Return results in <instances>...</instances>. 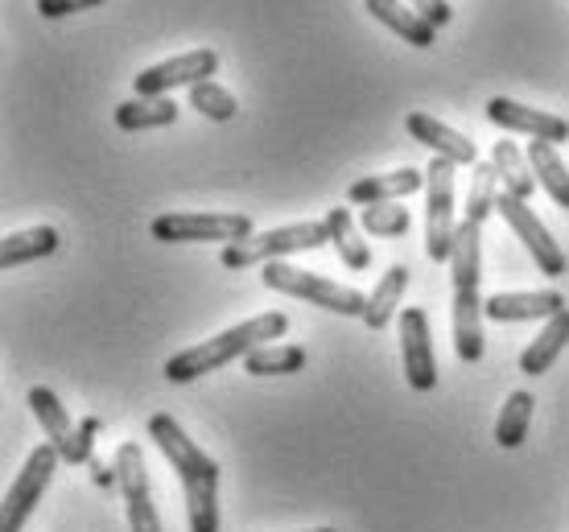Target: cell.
<instances>
[{
  "instance_id": "obj_1",
  "label": "cell",
  "mask_w": 569,
  "mask_h": 532,
  "mask_svg": "<svg viewBox=\"0 0 569 532\" xmlns=\"http://www.w3.org/2000/svg\"><path fill=\"white\" fill-rule=\"evenodd\" d=\"M149 438L166 454V462L178 471L190 532H219V462L211 454H202L170 413H153L149 418Z\"/></svg>"
},
{
  "instance_id": "obj_2",
  "label": "cell",
  "mask_w": 569,
  "mask_h": 532,
  "mask_svg": "<svg viewBox=\"0 0 569 532\" xmlns=\"http://www.w3.org/2000/svg\"><path fill=\"white\" fill-rule=\"evenodd\" d=\"M289 331V318L281 310H269V314H257L231 327V331L214 334V339H202L199 347H186L173 360H166V380L170 384H190L207 372H219L236 360H248L257 347H269V339H284Z\"/></svg>"
},
{
  "instance_id": "obj_3",
  "label": "cell",
  "mask_w": 569,
  "mask_h": 532,
  "mask_svg": "<svg viewBox=\"0 0 569 532\" xmlns=\"http://www.w3.org/2000/svg\"><path fill=\"white\" fill-rule=\"evenodd\" d=\"M260 281L277 293H289V298H301V302L318 305V310H330V314L342 318H363L368 314V298L351 285H339V281H327V277L310 273V269H293L284 260H272L260 269Z\"/></svg>"
},
{
  "instance_id": "obj_4",
  "label": "cell",
  "mask_w": 569,
  "mask_h": 532,
  "mask_svg": "<svg viewBox=\"0 0 569 532\" xmlns=\"http://www.w3.org/2000/svg\"><path fill=\"white\" fill-rule=\"evenodd\" d=\"M330 244V228L327 219L322 223H289V228L277 231H260V235H248L240 244H228L219 252V264L223 269H252V264H272L281 257H293V252H313V248H327Z\"/></svg>"
},
{
  "instance_id": "obj_5",
  "label": "cell",
  "mask_w": 569,
  "mask_h": 532,
  "mask_svg": "<svg viewBox=\"0 0 569 532\" xmlns=\"http://www.w3.org/2000/svg\"><path fill=\"white\" fill-rule=\"evenodd\" d=\"M455 161L433 158L426 170V257L433 264L450 260L455 231L462 219H455Z\"/></svg>"
},
{
  "instance_id": "obj_6",
  "label": "cell",
  "mask_w": 569,
  "mask_h": 532,
  "mask_svg": "<svg viewBox=\"0 0 569 532\" xmlns=\"http://www.w3.org/2000/svg\"><path fill=\"white\" fill-rule=\"evenodd\" d=\"M153 240L161 244H240L252 231V219L248 215H190V211H178V215H157L149 223Z\"/></svg>"
},
{
  "instance_id": "obj_7",
  "label": "cell",
  "mask_w": 569,
  "mask_h": 532,
  "mask_svg": "<svg viewBox=\"0 0 569 532\" xmlns=\"http://www.w3.org/2000/svg\"><path fill=\"white\" fill-rule=\"evenodd\" d=\"M58 462H62V454H58L50 442L29 454L26 466L17 471L13 488L4 491V504H0V532L26 529V520L33 516V508H38V500H42V491L50 488V479H54Z\"/></svg>"
},
{
  "instance_id": "obj_8",
  "label": "cell",
  "mask_w": 569,
  "mask_h": 532,
  "mask_svg": "<svg viewBox=\"0 0 569 532\" xmlns=\"http://www.w3.org/2000/svg\"><path fill=\"white\" fill-rule=\"evenodd\" d=\"M29 409H33V418L38 425L46 430V442L62 454V462H91V442H96V430H100V421L96 418H83V425L74 430L71 418H67V409L58 401L50 389H33L29 392Z\"/></svg>"
},
{
  "instance_id": "obj_9",
  "label": "cell",
  "mask_w": 569,
  "mask_h": 532,
  "mask_svg": "<svg viewBox=\"0 0 569 532\" xmlns=\"http://www.w3.org/2000/svg\"><path fill=\"white\" fill-rule=\"evenodd\" d=\"M496 211H499V219L520 235V244L532 252V260H537V269H541L545 277H553V281L557 277H566V252H561V244L549 235V228H545L541 219L532 215V207H528L525 199H516V194H508V190H499Z\"/></svg>"
},
{
  "instance_id": "obj_10",
  "label": "cell",
  "mask_w": 569,
  "mask_h": 532,
  "mask_svg": "<svg viewBox=\"0 0 569 532\" xmlns=\"http://www.w3.org/2000/svg\"><path fill=\"white\" fill-rule=\"evenodd\" d=\"M116 471H120V491H124V508H129L132 532H166L161 516L153 508V491H149V471H144L141 446L137 442H120L116 450Z\"/></svg>"
},
{
  "instance_id": "obj_11",
  "label": "cell",
  "mask_w": 569,
  "mask_h": 532,
  "mask_svg": "<svg viewBox=\"0 0 569 532\" xmlns=\"http://www.w3.org/2000/svg\"><path fill=\"white\" fill-rule=\"evenodd\" d=\"M400 363L417 392H433L438 384V360H433V334L421 305L400 310Z\"/></svg>"
},
{
  "instance_id": "obj_12",
  "label": "cell",
  "mask_w": 569,
  "mask_h": 532,
  "mask_svg": "<svg viewBox=\"0 0 569 532\" xmlns=\"http://www.w3.org/2000/svg\"><path fill=\"white\" fill-rule=\"evenodd\" d=\"M214 71H219V54L214 50H186V54L166 58V62L141 71L132 79V87H137V96H170L173 87L207 83Z\"/></svg>"
},
{
  "instance_id": "obj_13",
  "label": "cell",
  "mask_w": 569,
  "mask_h": 532,
  "mask_svg": "<svg viewBox=\"0 0 569 532\" xmlns=\"http://www.w3.org/2000/svg\"><path fill=\"white\" fill-rule=\"evenodd\" d=\"M487 120L508 132H525V137H532V141H549V144L569 141L566 116L537 112V108H525V103L508 100V96H496V100L487 103Z\"/></svg>"
},
{
  "instance_id": "obj_14",
  "label": "cell",
  "mask_w": 569,
  "mask_h": 532,
  "mask_svg": "<svg viewBox=\"0 0 569 532\" xmlns=\"http://www.w3.org/2000/svg\"><path fill=\"white\" fill-rule=\"evenodd\" d=\"M405 129H409L413 141L426 144L433 158H446V161H455V165H470V170L479 165V149H475V141H467V137L455 132L450 124L433 120L429 112H409Z\"/></svg>"
},
{
  "instance_id": "obj_15",
  "label": "cell",
  "mask_w": 569,
  "mask_h": 532,
  "mask_svg": "<svg viewBox=\"0 0 569 532\" xmlns=\"http://www.w3.org/2000/svg\"><path fill=\"white\" fill-rule=\"evenodd\" d=\"M566 310V298L557 289H532V293H491L483 302V314L491 322H532V318H549Z\"/></svg>"
},
{
  "instance_id": "obj_16",
  "label": "cell",
  "mask_w": 569,
  "mask_h": 532,
  "mask_svg": "<svg viewBox=\"0 0 569 532\" xmlns=\"http://www.w3.org/2000/svg\"><path fill=\"white\" fill-rule=\"evenodd\" d=\"M417 190H426V170H413V165H400L392 173H376V178H359L347 187V199L356 207H371V202H397L409 199Z\"/></svg>"
},
{
  "instance_id": "obj_17",
  "label": "cell",
  "mask_w": 569,
  "mask_h": 532,
  "mask_svg": "<svg viewBox=\"0 0 569 532\" xmlns=\"http://www.w3.org/2000/svg\"><path fill=\"white\" fill-rule=\"evenodd\" d=\"M363 9H368L380 26H388L392 33H397L400 42L417 46V50H426V46H433V33L438 29L429 26L426 17L417 13L409 0H363Z\"/></svg>"
},
{
  "instance_id": "obj_18",
  "label": "cell",
  "mask_w": 569,
  "mask_h": 532,
  "mask_svg": "<svg viewBox=\"0 0 569 532\" xmlns=\"http://www.w3.org/2000/svg\"><path fill=\"white\" fill-rule=\"evenodd\" d=\"M483 302L479 289H458L455 293V355L462 363L483 360Z\"/></svg>"
},
{
  "instance_id": "obj_19",
  "label": "cell",
  "mask_w": 569,
  "mask_h": 532,
  "mask_svg": "<svg viewBox=\"0 0 569 532\" xmlns=\"http://www.w3.org/2000/svg\"><path fill=\"white\" fill-rule=\"evenodd\" d=\"M450 273H455V293L458 289H479V277H483V223H470V219L458 223Z\"/></svg>"
},
{
  "instance_id": "obj_20",
  "label": "cell",
  "mask_w": 569,
  "mask_h": 532,
  "mask_svg": "<svg viewBox=\"0 0 569 532\" xmlns=\"http://www.w3.org/2000/svg\"><path fill=\"white\" fill-rule=\"evenodd\" d=\"M569 347V305L561 314H553L541 327V334L528 343V351L520 355V372L525 375H545L557 363V355Z\"/></svg>"
},
{
  "instance_id": "obj_21",
  "label": "cell",
  "mask_w": 569,
  "mask_h": 532,
  "mask_svg": "<svg viewBox=\"0 0 569 532\" xmlns=\"http://www.w3.org/2000/svg\"><path fill=\"white\" fill-rule=\"evenodd\" d=\"M178 120V103L170 96H137L116 108V129L144 132V129H166Z\"/></svg>"
},
{
  "instance_id": "obj_22",
  "label": "cell",
  "mask_w": 569,
  "mask_h": 532,
  "mask_svg": "<svg viewBox=\"0 0 569 532\" xmlns=\"http://www.w3.org/2000/svg\"><path fill=\"white\" fill-rule=\"evenodd\" d=\"M327 228H330V244H335V252L342 257V264L363 273L371 264V248H368V240H363V231H359L356 215H351L347 207H330Z\"/></svg>"
},
{
  "instance_id": "obj_23",
  "label": "cell",
  "mask_w": 569,
  "mask_h": 532,
  "mask_svg": "<svg viewBox=\"0 0 569 532\" xmlns=\"http://www.w3.org/2000/svg\"><path fill=\"white\" fill-rule=\"evenodd\" d=\"M405 289H409V269H405V264H392V269L380 277V285L368 293V314H363V322H368L371 331H385L388 322L397 318Z\"/></svg>"
},
{
  "instance_id": "obj_24",
  "label": "cell",
  "mask_w": 569,
  "mask_h": 532,
  "mask_svg": "<svg viewBox=\"0 0 569 532\" xmlns=\"http://www.w3.org/2000/svg\"><path fill=\"white\" fill-rule=\"evenodd\" d=\"M528 161H532V173H537V187L549 190V199L569 211V165L561 161L557 144L532 141L528 144Z\"/></svg>"
},
{
  "instance_id": "obj_25",
  "label": "cell",
  "mask_w": 569,
  "mask_h": 532,
  "mask_svg": "<svg viewBox=\"0 0 569 532\" xmlns=\"http://www.w3.org/2000/svg\"><path fill=\"white\" fill-rule=\"evenodd\" d=\"M491 161H496V170H499V187L508 190V194H516V199H525V202L532 199V190H537V173H532L528 153H520L512 141H496Z\"/></svg>"
},
{
  "instance_id": "obj_26",
  "label": "cell",
  "mask_w": 569,
  "mask_h": 532,
  "mask_svg": "<svg viewBox=\"0 0 569 532\" xmlns=\"http://www.w3.org/2000/svg\"><path fill=\"white\" fill-rule=\"evenodd\" d=\"M58 248V231L54 228H26L4 235L0 244V269H21L29 260H42Z\"/></svg>"
},
{
  "instance_id": "obj_27",
  "label": "cell",
  "mask_w": 569,
  "mask_h": 532,
  "mask_svg": "<svg viewBox=\"0 0 569 532\" xmlns=\"http://www.w3.org/2000/svg\"><path fill=\"white\" fill-rule=\"evenodd\" d=\"M532 392H512L508 404L499 409V421H496V442L503 450H516L520 442L528 438V425H532Z\"/></svg>"
},
{
  "instance_id": "obj_28",
  "label": "cell",
  "mask_w": 569,
  "mask_h": 532,
  "mask_svg": "<svg viewBox=\"0 0 569 532\" xmlns=\"http://www.w3.org/2000/svg\"><path fill=\"white\" fill-rule=\"evenodd\" d=\"M306 368V351L293 343H281V347H257L248 360H243V372L248 375H293Z\"/></svg>"
},
{
  "instance_id": "obj_29",
  "label": "cell",
  "mask_w": 569,
  "mask_h": 532,
  "mask_svg": "<svg viewBox=\"0 0 569 532\" xmlns=\"http://www.w3.org/2000/svg\"><path fill=\"white\" fill-rule=\"evenodd\" d=\"M496 202H499V170H496V161H479V165H475V178H470L467 219H470V223H487V215L496 211Z\"/></svg>"
},
{
  "instance_id": "obj_30",
  "label": "cell",
  "mask_w": 569,
  "mask_h": 532,
  "mask_svg": "<svg viewBox=\"0 0 569 532\" xmlns=\"http://www.w3.org/2000/svg\"><path fill=\"white\" fill-rule=\"evenodd\" d=\"M190 108L199 116H207V120H214V124H228V120H236V112H240L236 96H231L228 87L211 83V79L190 87Z\"/></svg>"
},
{
  "instance_id": "obj_31",
  "label": "cell",
  "mask_w": 569,
  "mask_h": 532,
  "mask_svg": "<svg viewBox=\"0 0 569 532\" xmlns=\"http://www.w3.org/2000/svg\"><path fill=\"white\" fill-rule=\"evenodd\" d=\"M363 231L368 235H380V240H400L409 231V211L397 207V202H371L363 207Z\"/></svg>"
},
{
  "instance_id": "obj_32",
  "label": "cell",
  "mask_w": 569,
  "mask_h": 532,
  "mask_svg": "<svg viewBox=\"0 0 569 532\" xmlns=\"http://www.w3.org/2000/svg\"><path fill=\"white\" fill-rule=\"evenodd\" d=\"M103 0H38V13L58 21V17H71V13H83V9H96Z\"/></svg>"
},
{
  "instance_id": "obj_33",
  "label": "cell",
  "mask_w": 569,
  "mask_h": 532,
  "mask_svg": "<svg viewBox=\"0 0 569 532\" xmlns=\"http://www.w3.org/2000/svg\"><path fill=\"white\" fill-rule=\"evenodd\" d=\"M417 13L426 17L429 26L441 29V26H450V17H455V9H450V0H409Z\"/></svg>"
},
{
  "instance_id": "obj_34",
  "label": "cell",
  "mask_w": 569,
  "mask_h": 532,
  "mask_svg": "<svg viewBox=\"0 0 569 532\" xmlns=\"http://www.w3.org/2000/svg\"><path fill=\"white\" fill-rule=\"evenodd\" d=\"M310 532H335V529H310Z\"/></svg>"
}]
</instances>
